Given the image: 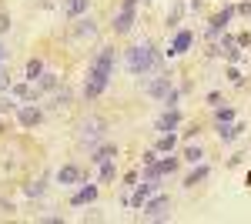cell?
I'll list each match as a JSON object with an SVG mask.
<instances>
[{
	"instance_id": "cell-1",
	"label": "cell",
	"mask_w": 251,
	"mask_h": 224,
	"mask_svg": "<svg viewBox=\"0 0 251 224\" xmlns=\"http://www.w3.org/2000/svg\"><path fill=\"white\" fill-rule=\"evenodd\" d=\"M124 67H127L134 77L154 74L157 67H161V57H157L154 44H151V40H141V44H134V47L127 50V57H124Z\"/></svg>"
},
{
	"instance_id": "cell-2",
	"label": "cell",
	"mask_w": 251,
	"mask_h": 224,
	"mask_svg": "<svg viewBox=\"0 0 251 224\" xmlns=\"http://www.w3.org/2000/svg\"><path fill=\"white\" fill-rule=\"evenodd\" d=\"M144 94L154 97V100H161V104H168V107H177V97H181V91L171 84V77H154V80H148V84H144Z\"/></svg>"
},
{
	"instance_id": "cell-3",
	"label": "cell",
	"mask_w": 251,
	"mask_h": 224,
	"mask_svg": "<svg viewBox=\"0 0 251 224\" xmlns=\"http://www.w3.org/2000/svg\"><path fill=\"white\" fill-rule=\"evenodd\" d=\"M104 127H107V124H104L100 117H87V121L80 124V144H84V148H97L100 137H104Z\"/></svg>"
},
{
	"instance_id": "cell-4",
	"label": "cell",
	"mask_w": 251,
	"mask_h": 224,
	"mask_svg": "<svg viewBox=\"0 0 251 224\" xmlns=\"http://www.w3.org/2000/svg\"><path fill=\"white\" fill-rule=\"evenodd\" d=\"M114 64H117L114 47H100V54L91 60V71H97V74H104V77H111V74H114Z\"/></svg>"
},
{
	"instance_id": "cell-5",
	"label": "cell",
	"mask_w": 251,
	"mask_h": 224,
	"mask_svg": "<svg viewBox=\"0 0 251 224\" xmlns=\"http://www.w3.org/2000/svg\"><path fill=\"white\" fill-rule=\"evenodd\" d=\"M234 14H238V7H225L221 14H214L211 24H208V37H221V34L228 30V24H231Z\"/></svg>"
},
{
	"instance_id": "cell-6",
	"label": "cell",
	"mask_w": 251,
	"mask_h": 224,
	"mask_svg": "<svg viewBox=\"0 0 251 224\" xmlns=\"http://www.w3.org/2000/svg\"><path fill=\"white\" fill-rule=\"evenodd\" d=\"M171 207V198L168 194H157V198H148L144 204H141V211H144V218H161L164 221V211Z\"/></svg>"
},
{
	"instance_id": "cell-7",
	"label": "cell",
	"mask_w": 251,
	"mask_h": 224,
	"mask_svg": "<svg viewBox=\"0 0 251 224\" xmlns=\"http://www.w3.org/2000/svg\"><path fill=\"white\" fill-rule=\"evenodd\" d=\"M17 121H20V127H37L40 121H44V111L34 107V104L27 100V104H20V107H17Z\"/></svg>"
},
{
	"instance_id": "cell-8",
	"label": "cell",
	"mask_w": 251,
	"mask_h": 224,
	"mask_svg": "<svg viewBox=\"0 0 251 224\" xmlns=\"http://www.w3.org/2000/svg\"><path fill=\"white\" fill-rule=\"evenodd\" d=\"M107 80H111V77H104V74H97V71H91V74H87V84H84V97H87V100L100 97V94L107 91Z\"/></svg>"
},
{
	"instance_id": "cell-9",
	"label": "cell",
	"mask_w": 251,
	"mask_h": 224,
	"mask_svg": "<svg viewBox=\"0 0 251 224\" xmlns=\"http://www.w3.org/2000/svg\"><path fill=\"white\" fill-rule=\"evenodd\" d=\"M177 124H181V111H177V107H168V111L157 117L154 127H157L161 134H174V131H177Z\"/></svg>"
},
{
	"instance_id": "cell-10",
	"label": "cell",
	"mask_w": 251,
	"mask_h": 224,
	"mask_svg": "<svg viewBox=\"0 0 251 224\" xmlns=\"http://www.w3.org/2000/svg\"><path fill=\"white\" fill-rule=\"evenodd\" d=\"M157 191V181H144V184H137V191L131 194V201H127V207H134V211H141V204L151 198Z\"/></svg>"
},
{
	"instance_id": "cell-11",
	"label": "cell",
	"mask_w": 251,
	"mask_h": 224,
	"mask_svg": "<svg viewBox=\"0 0 251 224\" xmlns=\"http://www.w3.org/2000/svg\"><path fill=\"white\" fill-rule=\"evenodd\" d=\"M134 27V7H121L114 14V34H131Z\"/></svg>"
},
{
	"instance_id": "cell-12",
	"label": "cell",
	"mask_w": 251,
	"mask_h": 224,
	"mask_svg": "<svg viewBox=\"0 0 251 224\" xmlns=\"http://www.w3.org/2000/svg\"><path fill=\"white\" fill-rule=\"evenodd\" d=\"M221 54L228 57V64H238V60H241V47H238V37H231V34H225V37H221Z\"/></svg>"
},
{
	"instance_id": "cell-13",
	"label": "cell",
	"mask_w": 251,
	"mask_h": 224,
	"mask_svg": "<svg viewBox=\"0 0 251 224\" xmlns=\"http://www.w3.org/2000/svg\"><path fill=\"white\" fill-rule=\"evenodd\" d=\"M191 40H194V34H191V30H177V34H174V40H171V50H168V54H171V57L184 54V50L191 47Z\"/></svg>"
},
{
	"instance_id": "cell-14",
	"label": "cell",
	"mask_w": 251,
	"mask_h": 224,
	"mask_svg": "<svg viewBox=\"0 0 251 224\" xmlns=\"http://www.w3.org/2000/svg\"><path fill=\"white\" fill-rule=\"evenodd\" d=\"M57 181H60L64 187H67V184H80V181H84V171L74 168V164H67V168L57 171Z\"/></svg>"
},
{
	"instance_id": "cell-15",
	"label": "cell",
	"mask_w": 251,
	"mask_h": 224,
	"mask_svg": "<svg viewBox=\"0 0 251 224\" xmlns=\"http://www.w3.org/2000/svg\"><path fill=\"white\" fill-rule=\"evenodd\" d=\"M94 201H97V187H94V184H84V187H80V191H77V194L71 198V204H74V207L94 204Z\"/></svg>"
},
{
	"instance_id": "cell-16",
	"label": "cell",
	"mask_w": 251,
	"mask_h": 224,
	"mask_svg": "<svg viewBox=\"0 0 251 224\" xmlns=\"http://www.w3.org/2000/svg\"><path fill=\"white\" fill-rule=\"evenodd\" d=\"M117 157V144H100V148H94V154H91V164H104V161H114Z\"/></svg>"
},
{
	"instance_id": "cell-17",
	"label": "cell",
	"mask_w": 251,
	"mask_h": 224,
	"mask_svg": "<svg viewBox=\"0 0 251 224\" xmlns=\"http://www.w3.org/2000/svg\"><path fill=\"white\" fill-rule=\"evenodd\" d=\"M87 7H91V0H64V17H84Z\"/></svg>"
},
{
	"instance_id": "cell-18",
	"label": "cell",
	"mask_w": 251,
	"mask_h": 224,
	"mask_svg": "<svg viewBox=\"0 0 251 224\" xmlns=\"http://www.w3.org/2000/svg\"><path fill=\"white\" fill-rule=\"evenodd\" d=\"M245 131V124H218V137H221V141H234V137H238V134Z\"/></svg>"
},
{
	"instance_id": "cell-19",
	"label": "cell",
	"mask_w": 251,
	"mask_h": 224,
	"mask_svg": "<svg viewBox=\"0 0 251 224\" xmlns=\"http://www.w3.org/2000/svg\"><path fill=\"white\" fill-rule=\"evenodd\" d=\"M208 174H211V171H208V164H198V168H194L191 174H188V181H184V187H198L201 181H208Z\"/></svg>"
},
{
	"instance_id": "cell-20",
	"label": "cell",
	"mask_w": 251,
	"mask_h": 224,
	"mask_svg": "<svg viewBox=\"0 0 251 224\" xmlns=\"http://www.w3.org/2000/svg\"><path fill=\"white\" fill-rule=\"evenodd\" d=\"M44 74V60H40V57H30V60H27V80H30V84H37V77Z\"/></svg>"
},
{
	"instance_id": "cell-21",
	"label": "cell",
	"mask_w": 251,
	"mask_h": 224,
	"mask_svg": "<svg viewBox=\"0 0 251 224\" xmlns=\"http://www.w3.org/2000/svg\"><path fill=\"white\" fill-rule=\"evenodd\" d=\"M184 10H188V3H184V0H174V7H171V14H168V27H177V24H181V17H184Z\"/></svg>"
},
{
	"instance_id": "cell-22",
	"label": "cell",
	"mask_w": 251,
	"mask_h": 224,
	"mask_svg": "<svg viewBox=\"0 0 251 224\" xmlns=\"http://www.w3.org/2000/svg\"><path fill=\"white\" fill-rule=\"evenodd\" d=\"M77 37H94L97 34V24H94V17H80L77 20V30H74Z\"/></svg>"
},
{
	"instance_id": "cell-23",
	"label": "cell",
	"mask_w": 251,
	"mask_h": 224,
	"mask_svg": "<svg viewBox=\"0 0 251 224\" xmlns=\"http://www.w3.org/2000/svg\"><path fill=\"white\" fill-rule=\"evenodd\" d=\"M71 100H74V94L64 87V91L54 94V107H50V111H67V107H71Z\"/></svg>"
},
{
	"instance_id": "cell-24",
	"label": "cell",
	"mask_w": 251,
	"mask_h": 224,
	"mask_svg": "<svg viewBox=\"0 0 251 224\" xmlns=\"http://www.w3.org/2000/svg\"><path fill=\"white\" fill-rule=\"evenodd\" d=\"M37 91L44 94V91H57V74H47V71H44V74L37 77Z\"/></svg>"
},
{
	"instance_id": "cell-25",
	"label": "cell",
	"mask_w": 251,
	"mask_h": 224,
	"mask_svg": "<svg viewBox=\"0 0 251 224\" xmlns=\"http://www.w3.org/2000/svg\"><path fill=\"white\" fill-rule=\"evenodd\" d=\"M177 148V137L174 134H161V141H157V154H168V150Z\"/></svg>"
},
{
	"instance_id": "cell-26",
	"label": "cell",
	"mask_w": 251,
	"mask_h": 224,
	"mask_svg": "<svg viewBox=\"0 0 251 224\" xmlns=\"http://www.w3.org/2000/svg\"><path fill=\"white\" fill-rule=\"evenodd\" d=\"M114 177H117V164L114 161H104V164H100V181L107 184V181H114Z\"/></svg>"
},
{
	"instance_id": "cell-27",
	"label": "cell",
	"mask_w": 251,
	"mask_h": 224,
	"mask_svg": "<svg viewBox=\"0 0 251 224\" xmlns=\"http://www.w3.org/2000/svg\"><path fill=\"white\" fill-rule=\"evenodd\" d=\"M214 121H218V124H231L234 111H231V107H218V111H214Z\"/></svg>"
},
{
	"instance_id": "cell-28",
	"label": "cell",
	"mask_w": 251,
	"mask_h": 224,
	"mask_svg": "<svg viewBox=\"0 0 251 224\" xmlns=\"http://www.w3.org/2000/svg\"><path fill=\"white\" fill-rule=\"evenodd\" d=\"M201 157H204V150H201V148H194V144H191V148H184V161H191V164H198Z\"/></svg>"
},
{
	"instance_id": "cell-29",
	"label": "cell",
	"mask_w": 251,
	"mask_h": 224,
	"mask_svg": "<svg viewBox=\"0 0 251 224\" xmlns=\"http://www.w3.org/2000/svg\"><path fill=\"white\" fill-rule=\"evenodd\" d=\"M157 168L164 171V174H171V171H177V157H168V161H157Z\"/></svg>"
},
{
	"instance_id": "cell-30",
	"label": "cell",
	"mask_w": 251,
	"mask_h": 224,
	"mask_svg": "<svg viewBox=\"0 0 251 224\" xmlns=\"http://www.w3.org/2000/svg\"><path fill=\"white\" fill-rule=\"evenodd\" d=\"M24 194H27V198H40V194H44V184H40V181H37V184H27V187H24Z\"/></svg>"
},
{
	"instance_id": "cell-31",
	"label": "cell",
	"mask_w": 251,
	"mask_h": 224,
	"mask_svg": "<svg viewBox=\"0 0 251 224\" xmlns=\"http://www.w3.org/2000/svg\"><path fill=\"white\" fill-rule=\"evenodd\" d=\"M0 91H10V77L3 71V64H0Z\"/></svg>"
},
{
	"instance_id": "cell-32",
	"label": "cell",
	"mask_w": 251,
	"mask_h": 224,
	"mask_svg": "<svg viewBox=\"0 0 251 224\" xmlns=\"http://www.w3.org/2000/svg\"><path fill=\"white\" fill-rule=\"evenodd\" d=\"M238 14H241V17H251V0H245V3H238Z\"/></svg>"
},
{
	"instance_id": "cell-33",
	"label": "cell",
	"mask_w": 251,
	"mask_h": 224,
	"mask_svg": "<svg viewBox=\"0 0 251 224\" xmlns=\"http://www.w3.org/2000/svg\"><path fill=\"white\" fill-rule=\"evenodd\" d=\"M7 30H10V17H7V14H0V34H7Z\"/></svg>"
},
{
	"instance_id": "cell-34",
	"label": "cell",
	"mask_w": 251,
	"mask_h": 224,
	"mask_svg": "<svg viewBox=\"0 0 251 224\" xmlns=\"http://www.w3.org/2000/svg\"><path fill=\"white\" fill-rule=\"evenodd\" d=\"M248 44H251V34H241V37H238V47H241V50H245Z\"/></svg>"
},
{
	"instance_id": "cell-35",
	"label": "cell",
	"mask_w": 251,
	"mask_h": 224,
	"mask_svg": "<svg viewBox=\"0 0 251 224\" xmlns=\"http://www.w3.org/2000/svg\"><path fill=\"white\" fill-rule=\"evenodd\" d=\"M3 60H7V47L0 44V64H3Z\"/></svg>"
},
{
	"instance_id": "cell-36",
	"label": "cell",
	"mask_w": 251,
	"mask_h": 224,
	"mask_svg": "<svg viewBox=\"0 0 251 224\" xmlns=\"http://www.w3.org/2000/svg\"><path fill=\"white\" fill-rule=\"evenodd\" d=\"M121 7H137V0H124V3H121Z\"/></svg>"
}]
</instances>
